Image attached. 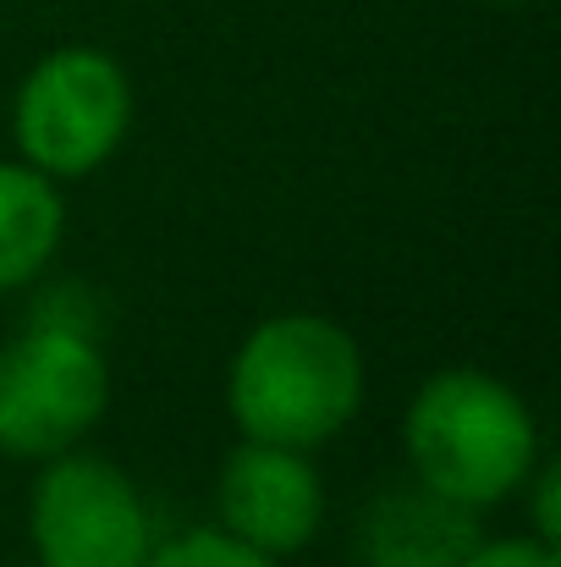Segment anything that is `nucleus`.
<instances>
[{"mask_svg": "<svg viewBox=\"0 0 561 567\" xmlns=\"http://www.w3.org/2000/svg\"><path fill=\"white\" fill-rule=\"evenodd\" d=\"M359 402L364 353L325 315H276L253 326L226 375V408L242 441L309 452L342 435Z\"/></svg>", "mask_w": 561, "mask_h": 567, "instance_id": "nucleus-1", "label": "nucleus"}, {"mask_svg": "<svg viewBox=\"0 0 561 567\" xmlns=\"http://www.w3.org/2000/svg\"><path fill=\"white\" fill-rule=\"evenodd\" d=\"M402 441L418 485L474 513L518 496L540 463L529 402L485 370H440L424 380L407 402Z\"/></svg>", "mask_w": 561, "mask_h": 567, "instance_id": "nucleus-2", "label": "nucleus"}, {"mask_svg": "<svg viewBox=\"0 0 561 567\" xmlns=\"http://www.w3.org/2000/svg\"><path fill=\"white\" fill-rule=\"evenodd\" d=\"M133 122V83L116 55L66 44L44 55L11 105L17 150L44 177H89L100 172Z\"/></svg>", "mask_w": 561, "mask_h": 567, "instance_id": "nucleus-3", "label": "nucleus"}, {"mask_svg": "<svg viewBox=\"0 0 561 567\" xmlns=\"http://www.w3.org/2000/svg\"><path fill=\"white\" fill-rule=\"evenodd\" d=\"M111 402V364L94 331L33 320L0 348V452H72Z\"/></svg>", "mask_w": 561, "mask_h": 567, "instance_id": "nucleus-4", "label": "nucleus"}, {"mask_svg": "<svg viewBox=\"0 0 561 567\" xmlns=\"http://www.w3.org/2000/svg\"><path fill=\"white\" fill-rule=\"evenodd\" d=\"M39 567H144L155 535L138 485L89 452H55L28 502Z\"/></svg>", "mask_w": 561, "mask_h": 567, "instance_id": "nucleus-5", "label": "nucleus"}, {"mask_svg": "<svg viewBox=\"0 0 561 567\" xmlns=\"http://www.w3.org/2000/svg\"><path fill=\"white\" fill-rule=\"evenodd\" d=\"M220 529L264 557H298L325 518V485L298 446L242 441L215 485Z\"/></svg>", "mask_w": 561, "mask_h": 567, "instance_id": "nucleus-6", "label": "nucleus"}, {"mask_svg": "<svg viewBox=\"0 0 561 567\" xmlns=\"http://www.w3.org/2000/svg\"><path fill=\"white\" fill-rule=\"evenodd\" d=\"M479 513L429 491L407 485L370 502L359 524V563L364 567H463L479 546Z\"/></svg>", "mask_w": 561, "mask_h": 567, "instance_id": "nucleus-7", "label": "nucleus"}, {"mask_svg": "<svg viewBox=\"0 0 561 567\" xmlns=\"http://www.w3.org/2000/svg\"><path fill=\"white\" fill-rule=\"evenodd\" d=\"M61 226L66 209L55 177L33 172L28 161H0V292L28 287L50 265Z\"/></svg>", "mask_w": 561, "mask_h": 567, "instance_id": "nucleus-8", "label": "nucleus"}, {"mask_svg": "<svg viewBox=\"0 0 561 567\" xmlns=\"http://www.w3.org/2000/svg\"><path fill=\"white\" fill-rule=\"evenodd\" d=\"M144 567H281V557H264L226 529H187L166 546H149Z\"/></svg>", "mask_w": 561, "mask_h": 567, "instance_id": "nucleus-9", "label": "nucleus"}, {"mask_svg": "<svg viewBox=\"0 0 561 567\" xmlns=\"http://www.w3.org/2000/svg\"><path fill=\"white\" fill-rule=\"evenodd\" d=\"M463 567H561L557 563V546H546V540H479Z\"/></svg>", "mask_w": 561, "mask_h": 567, "instance_id": "nucleus-10", "label": "nucleus"}, {"mask_svg": "<svg viewBox=\"0 0 561 567\" xmlns=\"http://www.w3.org/2000/svg\"><path fill=\"white\" fill-rule=\"evenodd\" d=\"M534 540L546 546H561V513H557V463H534Z\"/></svg>", "mask_w": 561, "mask_h": 567, "instance_id": "nucleus-11", "label": "nucleus"}, {"mask_svg": "<svg viewBox=\"0 0 561 567\" xmlns=\"http://www.w3.org/2000/svg\"><path fill=\"white\" fill-rule=\"evenodd\" d=\"M501 6H534V0H501Z\"/></svg>", "mask_w": 561, "mask_h": 567, "instance_id": "nucleus-12", "label": "nucleus"}]
</instances>
